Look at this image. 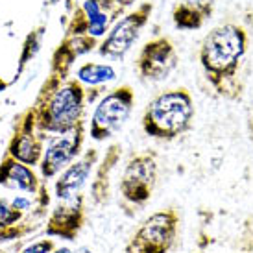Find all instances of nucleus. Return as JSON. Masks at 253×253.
I'll use <instances>...</instances> for the list:
<instances>
[{
    "label": "nucleus",
    "mask_w": 253,
    "mask_h": 253,
    "mask_svg": "<svg viewBox=\"0 0 253 253\" xmlns=\"http://www.w3.org/2000/svg\"><path fill=\"white\" fill-rule=\"evenodd\" d=\"M253 15L240 11L214 24L198 48V61L214 96L240 104L248 89Z\"/></svg>",
    "instance_id": "obj_1"
},
{
    "label": "nucleus",
    "mask_w": 253,
    "mask_h": 253,
    "mask_svg": "<svg viewBox=\"0 0 253 253\" xmlns=\"http://www.w3.org/2000/svg\"><path fill=\"white\" fill-rule=\"evenodd\" d=\"M87 102V91L76 78H63L50 74L37 94L36 113L37 131L44 137L63 135L72 131L82 122Z\"/></svg>",
    "instance_id": "obj_2"
},
{
    "label": "nucleus",
    "mask_w": 253,
    "mask_h": 253,
    "mask_svg": "<svg viewBox=\"0 0 253 253\" xmlns=\"http://www.w3.org/2000/svg\"><path fill=\"white\" fill-rule=\"evenodd\" d=\"M196 119L194 98L187 87H172L155 94L142 111V131L155 141L170 142L189 131Z\"/></svg>",
    "instance_id": "obj_3"
},
{
    "label": "nucleus",
    "mask_w": 253,
    "mask_h": 253,
    "mask_svg": "<svg viewBox=\"0 0 253 253\" xmlns=\"http://www.w3.org/2000/svg\"><path fill=\"white\" fill-rule=\"evenodd\" d=\"M227 212L200 211L196 253H253V214L227 222Z\"/></svg>",
    "instance_id": "obj_4"
},
{
    "label": "nucleus",
    "mask_w": 253,
    "mask_h": 253,
    "mask_svg": "<svg viewBox=\"0 0 253 253\" xmlns=\"http://www.w3.org/2000/svg\"><path fill=\"white\" fill-rule=\"evenodd\" d=\"M181 214L176 207L152 212L127 240L124 253H170L177 244Z\"/></svg>",
    "instance_id": "obj_5"
},
{
    "label": "nucleus",
    "mask_w": 253,
    "mask_h": 253,
    "mask_svg": "<svg viewBox=\"0 0 253 253\" xmlns=\"http://www.w3.org/2000/svg\"><path fill=\"white\" fill-rule=\"evenodd\" d=\"M157 177H159V161L155 152L144 150L129 155L119 183L120 196L124 204L135 209L144 207L154 196Z\"/></svg>",
    "instance_id": "obj_6"
},
{
    "label": "nucleus",
    "mask_w": 253,
    "mask_h": 253,
    "mask_svg": "<svg viewBox=\"0 0 253 253\" xmlns=\"http://www.w3.org/2000/svg\"><path fill=\"white\" fill-rule=\"evenodd\" d=\"M135 106V91L131 85H120L106 92L94 106L91 115V139L104 142L126 126Z\"/></svg>",
    "instance_id": "obj_7"
},
{
    "label": "nucleus",
    "mask_w": 253,
    "mask_h": 253,
    "mask_svg": "<svg viewBox=\"0 0 253 253\" xmlns=\"http://www.w3.org/2000/svg\"><path fill=\"white\" fill-rule=\"evenodd\" d=\"M154 11V4L152 2H142L135 7L133 11L122 15L119 21L115 22L104 41L98 44V54L109 59H122L127 52L131 50L141 32L148 24L150 17Z\"/></svg>",
    "instance_id": "obj_8"
},
{
    "label": "nucleus",
    "mask_w": 253,
    "mask_h": 253,
    "mask_svg": "<svg viewBox=\"0 0 253 253\" xmlns=\"http://www.w3.org/2000/svg\"><path fill=\"white\" fill-rule=\"evenodd\" d=\"M85 141V120H82L72 131L63 135H50L44 142V152L39 165V172L44 181L54 179L69 165L82 155Z\"/></svg>",
    "instance_id": "obj_9"
},
{
    "label": "nucleus",
    "mask_w": 253,
    "mask_h": 253,
    "mask_svg": "<svg viewBox=\"0 0 253 253\" xmlns=\"http://www.w3.org/2000/svg\"><path fill=\"white\" fill-rule=\"evenodd\" d=\"M179 65V54L172 37L157 36L144 42L135 59V71L144 82H165Z\"/></svg>",
    "instance_id": "obj_10"
},
{
    "label": "nucleus",
    "mask_w": 253,
    "mask_h": 253,
    "mask_svg": "<svg viewBox=\"0 0 253 253\" xmlns=\"http://www.w3.org/2000/svg\"><path fill=\"white\" fill-rule=\"evenodd\" d=\"M44 142H46V137L37 131L34 107H28L17 119V127H15L11 141L7 144L6 155L34 169V167L41 165Z\"/></svg>",
    "instance_id": "obj_11"
},
{
    "label": "nucleus",
    "mask_w": 253,
    "mask_h": 253,
    "mask_svg": "<svg viewBox=\"0 0 253 253\" xmlns=\"http://www.w3.org/2000/svg\"><path fill=\"white\" fill-rule=\"evenodd\" d=\"M87 222V196L84 192L69 202H59L48 214L44 231L50 239L76 240Z\"/></svg>",
    "instance_id": "obj_12"
},
{
    "label": "nucleus",
    "mask_w": 253,
    "mask_h": 253,
    "mask_svg": "<svg viewBox=\"0 0 253 253\" xmlns=\"http://www.w3.org/2000/svg\"><path fill=\"white\" fill-rule=\"evenodd\" d=\"M96 165H98V150L96 148L85 150L76 161L69 165L56 177L54 194H56L57 200L59 202H69L72 198H76L78 194H82Z\"/></svg>",
    "instance_id": "obj_13"
},
{
    "label": "nucleus",
    "mask_w": 253,
    "mask_h": 253,
    "mask_svg": "<svg viewBox=\"0 0 253 253\" xmlns=\"http://www.w3.org/2000/svg\"><path fill=\"white\" fill-rule=\"evenodd\" d=\"M111 21V15L102 7L98 0H82L67 24L65 36H89L100 39L109 32Z\"/></svg>",
    "instance_id": "obj_14"
},
{
    "label": "nucleus",
    "mask_w": 253,
    "mask_h": 253,
    "mask_svg": "<svg viewBox=\"0 0 253 253\" xmlns=\"http://www.w3.org/2000/svg\"><path fill=\"white\" fill-rule=\"evenodd\" d=\"M98 39L89 36H65L63 41L57 44V48L52 52L50 57V74L56 76L71 78V69L72 65L76 63L78 57L85 56L92 52L94 48H98Z\"/></svg>",
    "instance_id": "obj_15"
},
{
    "label": "nucleus",
    "mask_w": 253,
    "mask_h": 253,
    "mask_svg": "<svg viewBox=\"0 0 253 253\" xmlns=\"http://www.w3.org/2000/svg\"><path fill=\"white\" fill-rule=\"evenodd\" d=\"M44 185L46 181L39 179L36 170L28 165L7 155L0 163V189L24 192L28 196H39Z\"/></svg>",
    "instance_id": "obj_16"
},
{
    "label": "nucleus",
    "mask_w": 253,
    "mask_h": 253,
    "mask_svg": "<svg viewBox=\"0 0 253 253\" xmlns=\"http://www.w3.org/2000/svg\"><path fill=\"white\" fill-rule=\"evenodd\" d=\"M216 0H179L172 9V22L181 32H196L211 21Z\"/></svg>",
    "instance_id": "obj_17"
},
{
    "label": "nucleus",
    "mask_w": 253,
    "mask_h": 253,
    "mask_svg": "<svg viewBox=\"0 0 253 253\" xmlns=\"http://www.w3.org/2000/svg\"><path fill=\"white\" fill-rule=\"evenodd\" d=\"M120 155H122V146L119 142H115L106 150V155L100 165H96V172H94V179L91 181V202L92 205H106L109 202V194H111V174L115 167L119 165Z\"/></svg>",
    "instance_id": "obj_18"
},
{
    "label": "nucleus",
    "mask_w": 253,
    "mask_h": 253,
    "mask_svg": "<svg viewBox=\"0 0 253 253\" xmlns=\"http://www.w3.org/2000/svg\"><path fill=\"white\" fill-rule=\"evenodd\" d=\"M82 85H91V87H98V85H106L117 78V71L113 69L109 63H84L78 67L76 76H74Z\"/></svg>",
    "instance_id": "obj_19"
},
{
    "label": "nucleus",
    "mask_w": 253,
    "mask_h": 253,
    "mask_svg": "<svg viewBox=\"0 0 253 253\" xmlns=\"http://www.w3.org/2000/svg\"><path fill=\"white\" fill-rule=\"evenodd\" d=\"M42 37H44V26H39V28H36L28 37H26L24 46H22L21 63H19V72H17V74H21V72L24 71L26 63H28V61H32V59L37 56V52L41 50Z\"/></svg>",
    "instance_id": "obj_20"
},
{
    "label": "nucleus",
    "mask_w": 253,
    "mask_h": 253,
    "mask_svg": "<svg viewBox=\"0 0 253 253\" xmlns=\"http://www.w3.org/2000/svg\"><path fill=\"white\" fill-rule=\"evenodd\" d=\"M24 222V212L17 211L7 200L0 196V231H6L13 225Z\"/></svg>",
    "instance_id": "obj_21"
},
{
    "label": "nucleus",
    "mask_w": 253,
    "mask_h": 253,
    "mask_svg": "<svg viewBox=\"0 0 253 253\" xmlns=\"http://www.w3.org/2000/svg\"><path fill=\"white\" fill-rule=\"evenodd\" d=\"M56 248V240L48 237V239H41L28 244L24 250H21V253H52Z\"/></svg>",
    "instance_id": "obj_22"
},
{
    "label": "nucleus",
    "mask_w": 253,
    "mask_h": 253,
    "mask_svg": "<svg viewBox=\"0 0 253 253\" xmlns=\"http://www.w3.org/2000/svg\"><path fill=\"white\" fill-rule=\"evenodd\" d=\"M244 119H246V131L250 141L253 142V96L250 98L246 106V111H244Z\"/></svg>",
    "instance_id": "obj_23"
},
{
    "label": "nucleus",
    "mask_w": 253,
    "mask_h": 253,
    "mask_svg": "<svg viewBox=\"0 0 253 253\" xmlns=\"http://www.w3.org/2000/svg\"><path fill=\"white\" fill-rule=\"evenodd\" d=\"M52 253H74L71 250V248H67V246H61V248H56V250H54V252Z\"/></svg>",
    "instance_id": "obj_24"
},
{
    "label": "nucleus",
    "mask_w": 253,
    "mask_h": 253,
    "mask_svg": "<svg viewBox=\"0 0 253 253\" xmlns=\"http://www.w3.org/2000/svg\"><path fill=\"white\" fill-rule=\"evenodd\" d=\"M74 253H92V250L91 248H87V246H82V248H78Z\"/></svg>",
    "instance_id": "obj_25"
},
{
    "label": "nucleus",
    "mask_w": 253,
    "mask_h": 253,
    "mask_svg": "<svg viewBox=\"0 0 253 253\" xmlns=\"http://www.w3.org/2000/svg\"><path fill=\"white\" fill-rule=\"evenodd\" d=\"M7 87V84L6 82H4V80H0V91H4V89H6Z\"/></svg>",
    "instance_id": "obj_26"
},
{
    "label": "nucleus",
    "mask_w": 253,
    "mask_h": 253,
    "mask_svg": "<svg viewBox=\"0 0 253 253\" xmlns=\"http://www.w3.org/2000/svg\"><path fill=\"white\" fill-rule=\"evenodd\" d=\"M57 0H48V4H56Z\"/></svg>",
    "instance_id": "obj_27"
}]
</instances>
